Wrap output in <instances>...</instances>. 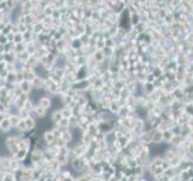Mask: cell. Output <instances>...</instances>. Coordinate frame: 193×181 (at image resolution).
Here are the masks:
<instances>
[{
  "label": "cell",
  "mask_w": 193,
  "mask_h": 181,
  "mask_svg": "<svg viewBox=\"0 0 193 181\" xmlns=\"http://www.w3.org/2000/svg\"><path fill=\"white\" fill-rule=\"evenodd\" d=\"M39 105H40L41 108H44L45 110H47V109H50L51 100H50L47 97H44V98H41L40 100H39Z\"/></svg>",
  "instance_id": "6da1fadb"
},
{
  "label": "cell",
  "mask_w": 193,
  "mask_h": 181,
  "mask_svg": "<svg viewBox=\"0 0 193 181\" xmlns=\"http://www.w3.org/2000/svg\"><path fill=\"white\" fill-rule=\"evenodd\" d=\"M25 123H27V129H32L35 126V122L33 119H25Z\"/></svg>",
  "instance_id": "7a4b0ae2"
},
{
  "label": "cell",
  "mask_w": 193,
  "mask_h": 181,
  "mask_svg": "<svg viewBox=\"0 0 193 181\" xmlns=\"http://www.w3.org/2000/svg\"><path fill=\"white\" fill-rule=\"evenodd\" d=\"M53 135H55L53 133H46V134H45V140L47 141V143H51V141H52V140L55 139Z\"/></svg>",
  "instance_id": "3957f363"
},
{
  "label": "cell",
  "mask_w": 193,
  "mask_h": 181,
  "mask_svg": "<svg viewBox=\"0 0 193 181\" xmlns=\"http://www.w3.org/2000/svg\"><path fill=\"white\" fill-rule=\"evenodd\" d=\"M22 42L23 41V34H17V35H15V42Z\"/></svg>",
  "instance_id": "277c9868"
}]
</instances>
